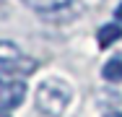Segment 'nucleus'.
<instances>
[{
    "instance_id": "7",
    "label": "nucleus",
    "mask_w": 122,
    "mask_h": 117,
    "mask_svg": "<svg viewBox=\"0 0 122 117\" xmlns=\"http://www.w3.org/2000/svg\"><path fill=\"white\" fill-rule=\"evenodd\" d=\"M114 16H117V21H122V3L117 5V11H114Z\"/></svg>"
},
{
    "instance_id": "6",
    "label": "nucleus",
    "mask_w": 122,
    "mask_h": 117,
    "mask_svg": "<svg viewBox=\"0 0 122 117\" xmlns=\"http://www.w3.org/2000/svg\"><path fill=\"white\" fill-rule=\"evenodd\" d=\"M24 52L18 49L16 42H0V65L3 63H10V60H16V57H21Z\"/></svg>"
},
{
    "instance_id": "9",
    "label": "nucleus",
    "mask_w": 122,
    "mask_h": 117,
    "mask_svg": "<svg viewBox=\"0 0 122 117\" xmlns=\"http://www.w3.org/2000/svg\"><path fill=\"white\" fill-rule=\"evenodd\" d=\"M0 117H10V112L8 109H0Z\"/></svg>"
},
{
    "instance_id": "10",
    "label": "nucleus",
    "mask_w": 122,
    "mask_h": 117,
    "mask_svg": "<svg viewBox=\"0 0 122 117\" xmlns=\"http://www.w3.org/2000/svg\"><path fill=\"white\" fill-rule=\"evenodd\" d=\"M0 89H3V83H0Z\"/></svg>"
},
{
    "instance_id": "3",
    "label": "nucleus",
    "mask_w": 122,
    "mask_h": 117,
    "mask_svg": "<svg viewBox=\"0 0 122 117\" xmlns=\"http://www.w3.org/2000/svg\"><path fill=\"white\" fill-rule=\"evenodd\" d=\"M101 78L109 83H120L122 81V52H117L114 57H109L101 68Z\"/></svg>"
},
{
    "instance_id": "4",
    "label": "nucleus",
    "mask_w": 122,
    "mask_h": 117,
    "mask_svg": "<svg viewBox=\"0 0 122 117\" xmlns=\"http://www.w3.org/2000/svg\"><path fill=\"white\" fill-rule=\"evenodd\" d=\"M24 3L36 13H57V11L68 8L73 0H24Z\"/></svg>"
},
{
    "instance_id": "5",
    "label": "nucleus",
    "mask_w": 122,
    "mask_h": 117,
    "mask_svg": "<svg viewBox=\"0 0 122 117\" xmlns=\"http://www.w3.org/2000/svg\"><path fill=\"white\" fill-rule=\"evenodd\" d=\"M120 37H122V29L117 26V23H104V26L96 31V42H99L101 49H107L109 44H114Z\"/></svg>"
},
{
    "instance_id": "8",
    "label": "nucleus",
    "mask_w": 122,
    "mask_h": 117,
    "mask_svg": "<svg viewBox=\"0 0 122 117\" xmlns=\"http://www.w3.org/2000/svg\"><path fill=\"white\" fill-rule=\"evenodd\" d=\"M104 117H122V112H107Z\"/></svg>"
},
{
    "instance_id": "1",
    "label": "nucleus",
    "mask_w": 122,
    "mask_h": 117,
    "mask_svg": "<svg viewBox=\"0 0 122 117\" xmlns=\"http://www.w3.org/2000/svg\"><path fill=\"white\" fill-rule=\"evenodd\" d=\"M73 101V86L65 78L49 75L36 86V109L44 117H62Z\"/></svg>"
},
{
    "instance_id": "2",
    "label": "nucleus",
    "mask_w": 122,
    "mask_h": 117,
    "mask_svg": "<svg viewBox=\"0 0 122 117\" xmlns=\"http://www.w3.org/2000/svg\"><path fill=\"white\" fill-rule=\"evenodd\" d=\"M26 99V83L21 78H13V81H5L3 89H0V109H16L21 107Z\"/></svg>"
}]
</instances>
